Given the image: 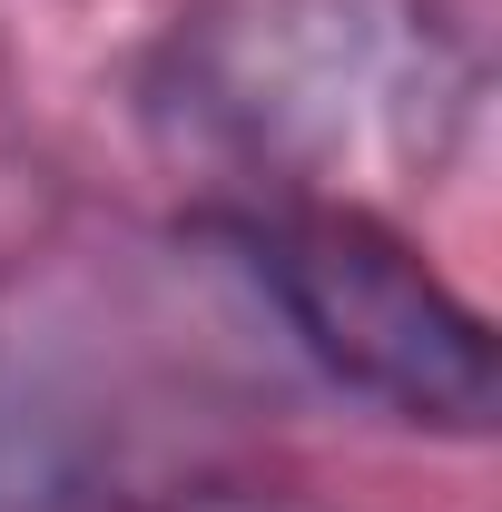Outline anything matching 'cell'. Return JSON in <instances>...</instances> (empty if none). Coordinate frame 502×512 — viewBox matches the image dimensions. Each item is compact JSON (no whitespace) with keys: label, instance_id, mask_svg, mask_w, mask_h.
<instances>
[{"label":"cell","instance_id":"cell-1","mask_svg":"<svg viewBox=\"0 0 502 512\" xmlns=\"http://www.w3.org/2000/svg\"><path fill=\"white\" fill-rule=\"evenodd\" d=\"M483 50L443 0H188L148 50V128L237 197L365 207L453 178Z\"/></svg>","mask_w":502,"mask_h":512},{"label":"cell","instance_id":"cell-2","mask_svg":"<svg viewBox=\"0 0 502 512\" xmlns=\"http://www.w3.org/2000/svg\"><path fill=\"white\" fill-rule=\"evenodd\" d=\"M207 237L237 256V276L286 316V335L345 394L384 404L394 424H434V434L493 424V325L384 217L237 197V207H207Z\"/></svg>","mask_w":502,"mask_h":512},{"label":"cell","instance_id":"cell-3","mask_svg":"<svg viewBox=\"0 0 502 512\" xmlns=\"http://www.w3.org/2000/svg\"><path fill=\"white\" fill-rule=\"evenodd\" d=\"M0 512H109L99 453L79 444V424L10 375H0Z\"/></svg>","mask_w":502,"mask_h":512}]
</instances>
